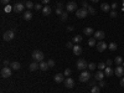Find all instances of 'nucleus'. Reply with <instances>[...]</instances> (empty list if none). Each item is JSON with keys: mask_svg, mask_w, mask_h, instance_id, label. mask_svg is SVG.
Here are the masks:
<instances>
[{"mask_svg": "<svg viewBox=\"0 0 124 93\" xmlns=\"http://www.w3.org/2000/svg\"><path fill=\"white\" fill-rule=\"evenodd\" d=\"M34 58V61H36V62H42L44 61V52L42 51H40V50H35L34 52H32V56H31Z\"/></svg>", "mask_w": 124, "mask_h": 93, "instance_id": "nucleus-1", "label": "nucleus"}, {"mask_svg": "<svg viewBox=\"0 0 124 93\" xmlns=\"http://www.w3.org/2000/svg\"><path fill=\"white\" fill-rule=\"evenodd\" d=\"M87 15H88V9H86V8L77 9V11H76V16H77L78 19H85V17H87Z\"/></svg>", "mask_w": 124, "mask_h": 93, "instance_id": "nucleus-2", "label": "nucleus"}, {"mask_svg": "<svg viewBox=\"0 0 124 93\" xmlns=\"http://www.w3.org/2000/svg\"><path fill=\"white\" fill-rule=\"evenodd\" d=\"M11 73H13V68H10V67H8V66H5V67L1 68V77H3V78L11 77Z\"/></svg>", "mask_w": 124, "mask_h": 93, "instance_id": "nucleus-3", "label": "nucleus"}, {"mask_svg": "<svg viewBox=\"0 0 124 93\" xmlns=\"http://www.w3.org/2000/svg\"><path fill=\"white\" fill-rule=\"evenodd\" d=\"M77 68H78L79 71H86V68H88V65H87L86 60L79 58V60L77 61Z\"/></svg>", "mask_w": 124, "mask_h": 93, "instance_id": "nucleus-4", "label": "nucleus"}, {"mask_svg": "<svg viewBox=\"0 0 124 93\" xmlns=\"http://www.w3.org/2000/svg\"><path fill=\"white\" fill-rule=\"evenodd\" d=\"M14 37H15V32H14L13 30H8V31H5V32H4V36H3L4 41H11Z\"/></svg>", "mask_w": 124, "mask_h": 93, "instance_id": "nucleus-5", "label": "nucleus"}, {"mask_svg": "<svg viewBox=\"0 0 124 93\" xmlns=\"http://www.w3.org/2000/svg\"><path fill=\"white\" fill-rule=\"evenodd\" d=\"M89 78H91V72H88V71H82V73H81V76H79V81H81V82H88Z\"/></svg>", "mask_w": 124, "mask_h": 93, "instance_id": "nucleus-6", "label": "nucleus"}, {"mask_svg": "<svg viewBox=\"0 0 124 93\" xmlns=\"http://www.w3.org/2000/svg\"><path fill=\"white\" fill-rule=\"evenodd\" d=\"M66 9H67V13L77 11V3H75V1H70V3L66 5Z\"/></svg>", "mask_w": 124, "mask_h": 93, "instance_id": "nucleus-7", "label": "nucleus"}, {"mask_svg": "<svg viewBox=\"0 0 124 93\" xmlns=\"http://www.w3.org/2000/svg\"><path fill=\"white\" fill-rule=\"evenodd\" d=\"M24 9H25V5H24V4L16 3V4L13 6V11H14V13H21V11H24Z\"/></svg>", "mask_w": 124, "mask_h": 93, "instance_id": "nucleus-8", "label": "nucleus"}, {"mask_svg": "<svg viewBox=\"0 0 124 93\" xmlns=\"http://www.w3.org/2000/svg\"><path fill=\"white\" fill-rule=\"evenodd\" d=\"M96 46H97V51H98V52H103V51H106V48L108 47L104 41H101V42H98Z\"/></svg>", "mask_w": 124, "mask_h": 93, "instance_id": "nucleus-9", "label": "nucleus"}, {"mask_svg": "<svg viewBox=\"0 0 124 93\" xmlns=\"http://www.w3.org/2000/svg\"><path fill=\"white\" fill-rule=\"evenodd\" d=\"M114 75L117 77H123L124 76V67L123 66H117V68L114 70Z\"/></svg>", "mask_w": 124, "mask_h": 93, "instance_id": "nucleus-10", "label": "nucleus"}, {"mask_svg": "<svg viewBox=\"0 0 124 93\" xmlns=\"http://www.w3.org/2000/svg\"><path fill=\"white\" fill-rule=\"evenodd\" d=\"M65 87H67V88H73V87H75V81H73V78L67 77V79H65Z\"/></svg>", "mask_w": 124, "mask_h": 93, "instance_id": "nucleus-11", "label": "nucleus"}, {"mask_svg": "<svg viewBox=\"0 0 124 93\" xmlns=\"http://www.w3.org/2000/svg\"><path fill=\"white\" fill-rule=\"evenodd\" d=\"M104 37H106L104 31H101V30H98V31H96V32H94V39H96V40H101V41H102Z\"/></svg>", "mask_w": 124, "mask_h": 93, "instance_id": "nucleus-12", "label": "nucleus"}, {"mask_svg": "<svg viewBox=\"0 0 124 93\" xmlns=\"http://www.w3.org/2000/svg\"><path fill=\"white\" fill-rule=\"evenodd\" d=\"M104 77H106V75H104V72H103V71H98L97 73L94 75V79L98 81V82L99 81H103V78H104Z\"/></svg>", "mask_w": 124, "mask_h": 93, "instance_id": "nucleus-13", "label": "nucleus"}, {"mask_svg": "<svg viewBox=\"0 0 124 93\" xmlns=\"http://www.w3.org/2000/svg\"><path fill=\"white\" fill-rule=\"evenodd\" d=\"M72 50H73V54H75L76 56H79V55L82 54V47H81L78 44H76V45L73 46V48H72Z\"/></svg>", "mask_w": 124, "mask_h": 93, "instance_id": "nucleus-14", "label": "nucleus"}, {"mask_svg": "<svg viewBox=\"0 0 124 93\" xmlns=\"http://www.w3.org/2000/svg\"><path fill=\"white\" fill-rule=\"evenodd\" d=\"M65 81V75L63 73H57L55 76V82L56 83H61V82H63Z\"/></svg>", "mask_w": 124, "mask_h": 93, "instance_id": "nucleus-15", "label": "nucleus"}, {"mask_svg": "<svg viewBox=\"0 0 124 93\" xmlns=\"http://www.w3.org/2000/svg\"><path fill=\"white\" fill-rule=\"evenodd\" d=\"M110 9H112V8H110L107 3H103V4L101 5V10H102L103 13H109V11H110Z\"/></svg>", "mask_w": 124, "mask_h": 93, "instance_id": "nucleus-16", "label": "nucleus"}, {"mask_svg": "<svg viewBox=\"0 0 124 93\" xmlns=\"http://www.w3.org/2000/svg\"><path fill=\"white\" fill-rule=\"evenodd\" d=\"M51 11H52V9H51L48 5H45V6L42 8V14H44L45 16L50 15V14H51Z\"/></svg>", "mask_w": 124, "mask_h": 93, "instance_id": "nucleus-17", "label": "nucleus"}, {"mask_svg": "<svg viewBox=\"0 0 124 93\" xmlns=\"http://www.w3.org/2000/svg\"><path fill=\"white\" fill-rule=\"evenodd\" d=\"M113 73H114V70H113L112 67H106V70H104V75H106V77H110Z\"/></svg>", "mask_w": 124, "mask_h": 93, "instance_id": "nucleus-18", "label": "nucleus"}, {"mask_svg": "<svg viewBox=\"0 0 124 93\" xmlns=\"http://www.w3.org/2000/svg\"><path fill=\"white\" fill-rule=\"evenodd\" d=\"M24 19L26 20V21H30L31 19H32V13L30 11V10H27V11L24 13Z\"/></svg>", "mask_w": 124, "mask_h": 93, "instance_id": "nucleus-19", "label": "nucleus"}, {"mask_svg": "<svg viewBox=\"0 0 124 93\" xmlns=\"http://www.w3.org/2000/svg\"><path fill=\"white\" fill-rule=\"evenodd\" d=\"M29 68H30V71H36L37 68H40V65L37 63L36 61H34L32 63H31V65L29 66Z\"/></svg>", "mask_w": 124, "mask_h": 93, "instance_id": "nucleus-20", "label": "nucleus"}, {"mask_svg": "<svg viewBox=\"0 0 124 93\" xmlns=\"http://www.w3.org/2000/svg\"><path fill=\"white\" fill-rule=\"evenodd\" d=\"M39 65H40V70H41V71H47V68H50L48 65H47V62H45V61L40 62Z\"/></svg>", "mask_w": 124, "mask_h": 93, "instance_id": "nucleus-21", "label": "nucleus"}, {"mask_svg": "<svg viewBox=\"0 0 124 93\" xmlns=\"http://www.w3.org/2000/svg\"><path fill=\"white\" fill-rule=\"evenodd\" d=\"M10 67H11L13 70H15V71H17V70H20V67H21V65H20L17 61H15V62H13V63L10 65Z\"/></svg>", "mask_w": 124, "mask_h": 93, "instance_id": "nucleus-22", "label": "nucleus"}, {"mask_svg": "<svg viewBox=\"0 0 124 93\" xmlns=\"http://www.w3.org/2000/svg\"><path fill=\"white\" fill-rule=\"evenodd\" d=\"M83 32H85V35H87V36H91L92 34H94V32H93V29H92V27H85Z\"/></svg>", "mask_w": 124, "mask_h": 93, "instance_id": "nucleus-23", "label": "nucleus"}, {"mask_svg": "<svg viewBox=\"0 0 124 93\" xmlns=\"http://www.w3.org/2000/svg\"><path fill=\"white\" fill-rule=\"evenodd\" d=\"M88 45H89L91 47L96 46V45H97V40H96L94 37H91V39H89V41H88Z\"/></svg>", "mask_w": 124, "mask_h": 93, "instance_id": "nucleus-24", "label": "nucleus"}, {"mask_svg": "<svg viewBox=\"0 0 124 93\" xmlns=\"http://www.w3.org/2000/svg\"><path fill=\"white\" fill-rule=\"evenodd\" d=\"M108 48H109L110 51H116V50L118 48V46H117V44H116V42H110V44L108 45Z\"/></svg>", "mask_w": 124, "mask_h": 93, "instance_id": "nucleus-25", "label": "nucleus"}, {"mask_svg": "<svg viewBox=\"0 0 124 93\" xmlns=\"http://www.w3.org/2000/svg\"><path fill=\"white\" fill-rule=\"evenodd\" d=\"M72 41H73L75 44H79L81 41H82V36L81 35H77V36H75L73 39H72Z\"/></svg>", "mask_w": 124, "mask_h": 93, "instance_id": "nucleus-26", "label": "nucleus"}, {"mask_svg": "<svg viewBox=\"0 0 124 93\" xmlns=\"http://www.w3.org/2000/svg\"><path fill=\"white\" fill-rule=\"evenodd\" d=\"M114 62H116V65H117V66H119V65L123 63V58H122L120 56H117V57L114 58Z\"/></svg>", "mask_w": 124, "mask_h": 93, "instance_id": "nucleus-27", "label": "nucleus"}, {"mask_svg": "<svg viewBox=\"0 0 124 93\" xmlns=\"http://www.w3.org/2000/svg\"><path fill=\"white\" fill-rule=\"evenodd\" d=\"M91 93H101V87L99 86H93Z\"/></svg>", "mask_w": 124, "mask_h": 93, "instance_id": "nucleus-28", "label": "nucleus"}, {"mask_svg": "<svg viewBox=\"0 0 124 93\" xmlns=\"http://www.w3.org/2000/svg\"><path fill=\"white\" fill-rule=\"evenodd\" d=\"M97 67H98V70H99V71H104V70H106V67H107V65H106V63H103V62H101V63H98V66H97Z\"/></svg>", "mask_w": 124, "mask_h": 93, "instance_id": "nucleus-29", "label": "nucleus"}, {"mask_svg": "<svg viewBox=\"0 0 124 93\" xmlns=\"http://www.w3.org/2000/svg\"><path fill=\"white\" fill-rule=\"evenodd\" d=\"M96 68H97L96 63H93V62H91V63H88V70H89V71H94Z\"/></svg>", "mask_w": 124, "mask_h": 93, "instance_id": "nucleus-30", "label": "nucleus"}, {"mask_svg": "<svg viewBox=\"0 0 124 93\" xmlns=\"http://www.w3.org/2000/svg\"><path fill=\"white\" fill-rule=\"evenodd\" d=\"M35 5L31 3V1H26V4H25V8H27V10H30V9H32Z\"/></svg>", "mask_w": 124, "mask_h": 93, "instance_id": "nucleus-31", "label": "nucleus"}, {"mask_svg": "<svg viewBox=\"0 0 124 93\" xmlns=\"http://www.w3.org/2000/svg\"><path fill=\"white\" fill-rule=\"evenodd\" d=\"M88 14H91V15H94L96 14V10H94V8H93V6H88Z\"/></svg>", "mask_w": 124, "mask_h": 93, "instance_id": "nucleus-32", "label": "nucleus"}, {"mask_svg": "<svg viewBox=\"0 0 124 93\" xmlns=\"http://www.w3.org/2000/svg\"><path fill=\"white\" fill-rule=\"evenodd\" d=\"M4 11H5V13H10V11H13V6H10V5H5Z\"/></svg>", "mask_w": 124, "mask_h": 93, "instance_id": "nucleus-33", "label": "nucleus"}, {"mask_svg": "<svg viewBox=\"0 0 124 93\" xmlns=\"http://www.w3.org/2000/svg\"><path fill=\"white\" fill-rule=\"evenodd\" d=\"M47 65H48L50 68L54 67V66H55V61H54V60H48V61H47Z\"/></svg>", "mask_w": 124, "mask_h": 93, "instance_id": "nucleus-34", "label": "nucleus"}, {"mask_svg": "<svg viewBox=\"0 0 124 93\" xmlns=\"http://www.w3.org/2000/svg\"><path fill=\"white\" fill-rule=\"evenodd\" d=\"M71 73H72V71H71L70 68H66V70H65V73H63V75H65L66 77H68V76H71Z\"/></svg>", "mask_w": 124, "mask_h": 93, "instance_id": "nucleus-35", "label": "nucleus"}, {"mask_svg": "<svg viewBox=\"0 0 124 93\" xmlns=\"http://www.w3.org/2000/svg\"><path fill=\"white\" fill-rule=\"evenodd\" d=\"M67 17H68L67 13H63V14L61 15V20H62V21H65V20H67Z\"/></svg>", "mask_w": 124, "mask_h": 93, "instance_id": "nucleus-36", "label": "nucleus"}, {"mask_svg": "<svg viewBox=\"0 0 124 93\" xmlns=\"http://www.w3.org/2000/svg\"><path fill=\"white\" fill-rule=\"evenodd\" d=\"M56 14H57V15H60V16H61L62 14H63V11H62V9H61V8H57V9H56Z\"/></svg>", "mask_w": 124, "mask_h": 93, "instance_id": "nucleus-37", "label": "nucleus"}, {"mask_svg": "<svg viewBox=\"0 0 124 93\" xmlns=\"http://www.w3.org/2000/svg\"><path fill=\"white\" fill-rule=\"evenodd\" d=\"M73 46H75V45H73V42H71V41L66 44V47H67V48H73Z\"/></svg>", "mask_w": 124, "mask_h": 93, "instance_id": "nucleus-38", "label": "nucleus"}, {"mask_svg": "<svg viewBox=\"0 0 124 93\" xmlns=\"http://www.w3.org/2000/svg\"><path fill=\"white\" fill-rule=\"evenodd\" d=\"M110 17H113V19L117 17V11H116V10H112V11H110Z\"/></svg>", "mask_w": 124, "mask_h": 93, "instance_id": "nucleus-39", "label": "nucleus"}, {"mask_svg": "<svg viewBox=\"0 0 124 93\" xmlns=\"http://www.w3.org/2000/svg\"><path fill=\"white\" fill-rule=\"evenodd\" d=\"M34 9L35 10H42V6H41V4H35Z\"/></svg>", "mask_w": 124, "mask_h": 93, "instance_id": "nucleus-40", "label": "nucleus"}, {"mask_svg": "<svg viewBox=\"0 0 124 93\" xmlns=\"http://www.w3.org/2000/svg\"><path fill=\"white\" fill-rule=\"evenodd\" d=\"M3 63H4V66H9V65H11L9 60H4V61H3Z\"/></svg>", "mask_w": 124, "mask_h": 93, "instance_id": "nucleus-41", "label": "nucleus"}, {"mask_svg": "<svg viewBox=\"0 0 124 93\" xmlns=\"http://www.w3.org/2000/svg\"><path fill=\"white\" fill-rule=\"evenodd\" d=\"M112 63H113V61H112V60H107V63H106V65H107V67H110V66H112Z\"/></svg>", "mask_w": 124, "mask_h": 93, "instance_id": "nucleus-42", "label": "nucleus"}, {"mask_svg": "<svg viewBox=\"0 0 124 93\" xmlns=\"http://www.w3.org/2000/svg\"><path fill=\"white\" fill-rule=\"evenodd\" d=\"M0 1H1V4H4V5H9L10 0H0Z\"/></svg>", "mask_w": 124, "mask_h": 93, "instance_id": "nucleus-43", "label": "nucleus"}, {"mask_svg": "<svg viewBox=\"0 0 124 93\" xmlns=\"http://www.w3.org/2000/svg\"><path fill=\"white\" fill-rule=\"evenodd\" d=\"M106 86V82L104 81H99V87H104Z\"/></svg>", "mask_w": 124, "mask_h": 93, "instance_id": "nucleus-44", "label": "nucleus"}, {"mask_svg": "<svg viewBox=\"0 0 124 93\" xmlns=\"http://www.w3.org/2000/svg\"><path fill=\"white\" fill-rule=\"evenodd\" d=\"M82 6H83V8H86V9H88V4H87V1H83V3H82Z\"/></svg>", "mask_w": 124, "mask_h": 93, "instance_id": "nucleus-45", "label": "nucleus"}, {"mask_svg": "<svg viewBox=\"0 0 124 93\" xmlns=\"http://www.w3.org/2000/svg\"><path fill=\"white\" fill-rule=\"evenodd\" d=\"M41 1H42V4H45V5H48L50 0H41Z\"/></svg>", "mask_w": 124, "mask_h": 93, "instance_id": "nucleus-46", "label": "nucleus"}, {"mask_svg": "<svg viewBox=\"0 0 124 93\" xmlns=\"http://www.w3.org/2000/svg\"><path fill=\"white\" fill-rule=\"evenodd\" d=\"M120 86L124 87V77H122V79H120Z\"/></svg>", "mask_w": 124, "mask_h": 93, "instance_id": "nucleus-47", "label": "nucleus"}, {"mask_svg": "<svg viewBox=\"0 0 124 93\" xmlns=\"http://www.w3.org/2000/svg\"><path fill=\"white\" fill-rule=\"evenodd\" d=\"M110 8H112V10H116V9H117V4L114 3V4H113V5H112Z\"/></svg>", "mask_w": 124, "mask_h": 93, "instance_id": "nucleus-48", "label": "nucleus"}, {"mask_svg": "<svg viewBox=\"0 0 124 93\" xmlns=\"http://www.w3.org/2000/svg\"><path fill=\"white\" fill-rule=\"evenodd\" d=\"M67 31H73V26H68L67 27Z\"/></svg>", "mask_w": 124, "mask_h": 93, "instance_id": "nucleus-49", "label": "nucleus"}, {"mask_svg": "<svg viewBox=\"0 0 124 93\" xmlns=\"http://www.w3.org/2000/svg\"><path fill=\"white\" fill-rule=\"evenodd\" d=\"M57 6H58V8H61V9H62V6H63V5H62V3H58V4H57Z\"/></svg>", "mask_w": 124, "mask_h": 93, "instance_id": "nucleus-50", "label": "nucleus"}, {"mask_svg": "<svg viewBox=\"0 0 124 93\" xmlns=\"http://www.w3.org/2000/svg\"><path fill=\"white\" fill-rule=\"evenodd\" d=\"M91 1H92V3H98L99 0H91Z\"/></svg>", "mask_w": 124, "mask_h": 93, "instance_id": "nucleus-51", "label": "nucleus"}, {"mask_svg": "<svg viewBox=\"0 0 124 93\" xmlns=\"http://www.w3.org/2000/svg\"><path fill=\"white\" fill-rule=\"evenodd\" d=\"M122 66H123V67H124V61H123V63H122Z\"/></svg>", "mask_w": 124, "mask_h": 93, "instance_id": "nucleus-52", "label": "nucleus"}, {"mask_svg": "<svg viewBox=\"0 0 124 93\" xmlns=\"http://www.w3.org/2000/svg\"><path fill=\"white\" fill-rule=\"evenodd\" d=\"M83 1H86V0H83Z\"/></svg>", "mask_w": 124, "mask_h": 93, "instance_id": "nucleus-53", "label": "nucleus"}, {"mask_svg": "<svg viewBox=\"0 0 124 93\" xmlns=\"http://www.w3.org/2000/svg\"><path fill=\"white\" fill-rule=\"evenodd\" d=\"M1 93H4V92H1Z\"/></svg>", "mask_w": 124, "mask_h": 93, "instance_id": "nucleus-54", "label": "nucleus"}]
</instances>
